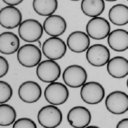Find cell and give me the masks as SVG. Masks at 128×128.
<instances>
[{"instance_id": "d6a6232c", "label": "cell", "mask_w": 128, "mask_h": 128, "mask_svg": "<svg viewBox=\"0 0 128 128\" xmlns=\"http://www.w3.org/2000/svg\"><path fill=\"white\" fill-rule=\"evenodd\" d=\"M127 1H128V0H127Z\"/></svg>"}, {"instance_id": "3957f363", "label": "cell", "mask_w": 128, "mask_h": 128, "mask_svg": "<svg viewBox=\"0 0 128 128\" xmlns=\"http://www.w3.org/2000/svg\"><path fill=\"white\" fill-rule=\"evenodd\" d=\"M17 60L23 66L33 68L41 62L42 51L38 46L34 44H26L18 49Z\"/></svg>"}, {"instance_id": "5bb4252c", "label": "cell", "mask_w": 128, "mask_h": 128, "mask_svg": "<svg viewBox=\"0 0 128 128\" xmlns=\"http://www.w3.org/2000/svg\"><path fill=\"white\" fill-rule=\"evenodd\" d=\"M19 98L26 103H34L42 96V90L41 86L34 81H26L22 83L18 88Z\"/></svg>"}, {"instance_id": "4316f807", "label": "cell", "mask_w": 128, "mask_h": 128, "mask_svg": "<svg viewBox=\"0 0 128 128\" xmlns=\"http://www.w3.org/2000/svg\"><path fill=\"white\" fill-rule=\"evenodd\" d=\"M2 1L8 6H15L21 4L24 0H2Z\"/></svg>"}, {"instance_id": "f1b7e54d", "label": "cell", "mask_w": 128, "mask_h": 128, "mask_svg": "<svg viewBox=\"0 0 128 128\" xmlns=\"http://www.w3.org/2000/svg\"><path fill=\"white\" fill-rule=\"evenodd\" d=\"M86 128H98V127L95 126H87Z\"/></svg>"}, {"instance_id": "1f68e13d", "label": "cell", "mask_w": 128, "mask_h": 128, "mask_svg": "<svg viewBox=\"0 0 128 128\" xmlns=\"http://www.w3.org/2000/svg\"><path fill=\"white\" fill-rule=\"evenodd\" d=\"M70 1H74V2H76V1H80V0H70Z\"/></svg>"}, {"instance_id": "cb8c5ba5", "label": "cell", "mask_w": 128, "mask_h": 128, "mask_svg": "<svg viewBox=\"0 0 128 128\" xmlns=\"http://www.w3.org/2000/svg\"><path fill=\"white\" fill-rule=\"evenodd\" d=\"M12 89L6 82L0 81V104L6 103L9 101L12 96Z\"/></svg>"}, {"instance_id": "2e32d148", "label": "cell", "mask_w": 128, "mask_h": 128, "mask_svg": "<svg viewBox=\"0 0 128 128\" xmlns=\"http://www.w3.org/2000/svg\"><path fill=\"white\" fill-rule=\"evenodd\" d=\"M88 34L82 31H75L67 38V46L70 51L81 53L88 50L90 46V38Z\"/></svg>"}, {"instance_id": "603a6c76", "label": "cell", "mask_w": 128, "mask_h": 128, "mask_svg": "<svg viewBox=\"0 0 128 128\" xmlns=\"http://www.w3.org/2000/svg\"><path fill=\"white\" fill-rule=\"evenodd\" d=\"M16 118V112L12 106L7 104L0 105V126H9L14 123Z\"/></svg>"}, {"instance_id": "44dd1931", "label": "cell", "mask_w": 128, "mask_h": 128, "mask_svg": "<svg viewBox=\"0 0 128 128\" xmlns=\"http://www.w3.org/2000/svg\"><path fill=\"white\" fill-rule=\"evenodd\" d=\"M105 9L104 0H82L81 9L84 14L90 17L100 16Z\"/></svg>"}, {"instance_id": "4dcf8cb0", "label": "cell", "mask_w": 128, "mask_h": 128, "mask_svg": "<svg viewBox=\"0 0 128 128\" xmlns=\"http://www.w3.org/2000/svg\"><path fill=\"white\" fill-rule=\"evenodd\" d=\"M126 84H127V87H128V80H127Z\"/></svg>"}, {"instance_id": "7c38bea8", "label": "cell", "mask_w": 128, "mask_h": 128, "mask_svg": "<svg viewBox=\"0 0 128 128\" xmlns=\"http://www.w3.org/2000/svg\"><path fill=\"white\" fill-rule=\"evenodd\" d=\"M67 120L74 128H86L91 121V114L86 107L76 106L69 110Z\"/></svg>"}, {"instance_id": "ba28073f", "label": "cell", "mask_w": 128, "mask_h": 128, "mask_svg": "<svg viewBox=\"0 0 128 128\" xmlns=\"http://www.w3.org/2000/svg\"><path fill=\"white\" fill-rule=\"evenodd\" d=\"M105 106L112 114H124L128 110V95L122 91H112L107 95Z\"/></svg>"}, {"instance_id": "5b68a950", "label": "cell", "mask_w": 128, "mask_h": 128, "mask_svg": "<svg viewBox=\"0 0 128 128\" xmlns=\"http://www.w3.org/2000/svg\"><path fill=\"white\" fill-rule=\"evenodd\" d=\"M60 74V66L54 60H46L37 66L36 75L43 82L49 84L54 82L59 78Z\"/></svg>"}, {"instance_id": "8992f818", "label": "cell", "mask_w": 128, "mask_h": 128, "mask_svg": "<svg viewBox=\"0 0 128 128\" xmlns=\"http://www.w3.org/2000/svg\"><path fill=\"white\" fill-rule=\"evenodd\" d=\"M62 79L65 84L70 88H79L86 83L88 73L80 65L72 64L65 68Z\"/></svg>"}, {"instance_id": "52a82bcc", "label": "cell", "mask_w": 128, "mask_h": 128, "mask_svg": "<svg viewBox=\"0 0 128 128\" xmlns=\"http://www.w3.org/2000/svg\"><path fill=\"white\" fill-rule=\"evenodd\" d=\"M46 100L51 104L61 105L69 97V91L64 84L60 82L50 83L44 91Z\"/></svg>"}, {"instance_id": "d6986e66", "label": "cell", "mask_w": 128, "mask_h": 128, "mask_svg": "<svg viewBox=\"0 0 128 128\" xmlns=\"http://www.w3.org/2000/svg\"><path fill=\"white\" fill-rule=\"evenodd\" d=\"M20 49V40L17 35L11 32H5L0 34V53L11 54Z\"/></svg>"}, {"instance_id": "ac0fdd59", "label": "cell", "mask_w": 128, "mask_h": 128, "mask_svg": "<svg viewBox=\"0 0 128 128\" xmlns=\"http://www.w3.org/2000/svg\"><path fill=\"white\" fill-rule=\"evenodd\" d=\"M107 42L115 51L123 52L128 49V32L124 29H116L109 34Z\"/></svg>"}, {"instance_id": "83f0119b", "label": "cell", "mask_w": 128, "mask_h": 128, "mask_svg": "<svg viewBox=\"0 0 128 128\" xmlns=\"http://www.w3.org/2000/svg\"><path fill=\"white\" fill-rule=\"evenodd\" d=\"M117 128H128V118H124L118 123Z\"/></svg>"}, {"instance_id": "4fadbf2b", "label": "cell", "mask_w": 128, "mask_h": 128, "mask_svg": "<svg viewBox=\"0 0 128 128\" xmlns=\"http://www.w3.org/2000/svg\"><path fill=\"white\" fill-rule=\"evenodd\" d=\"M22 21V12L16 7L8 6L0 10V24L2 27L13 29L19 26Z\"/></svg>"}, {"instance_id": "6da1fadb", "label": "cell", "mask_w": 128, "mask_h": 128, "mask_svg": "<svg viewBox=\"0 0 128 128\" xmlns=\"http://www.w3.org/2000/svg\"><path fill=\"white\" fill-rule=\"evenodd\" d=\"M44 26L37 20L26 19L18 26L19 37L25 42H36L42 37Z\"/></svg>"}, {"instance_id": "30bf717a", "label": "cell", "mask_w": 128, "mask_h": 128, "mask_svg": "<svg viewBox=\"0 0 128 128\" xmlns=\"http://www.w3.org/2000/svg\"><path fill=\"white\" fill-rule=\"evenodd\" d=\"M67 47L61 38L51 37L47 39L42 45V51L44 56L48 59L59 60L66 53Z\"/></svg>"}, {"instance_id": "7a4b0ae2", "label": "cell", "mask_w": 128, "mask_h": 128, "mask_svg": "<svg viewBox=\"0 0 128 128\" xmlns=\"http://www.w3.org/2000/svg\"><path fill=\"white\" fill-rule=\"evenodd\" d=\"M38 121L45 128H55L62 121V113L56 105L42 107L38 113Z\"/></svg>"}, {"instance_id": "e0dca14e", "label": "cell", "mask_w": 128, "mask_h": 128, "mask_svg": "<svg viewBox=\"0 0 128 128\" xmlns=\"http://www.w3.org/2000/svg\"><path fill=\"white\" fill-rule=\"evenodd\" d=\"M106 70L109 75L114 78H124L128 75V60L124 56H114L109 60Z\"/></svg>"}, {"instance_id": "484cf974", "label": "cell", "mask_w": 128, "mask_h": 128, "mask_svg": "<svg viewBox=\"0 0 128 128\" xmlns=\"http://www.w3.org/2000/svg\"><path fill=\"white\" fill-rule=\"evenodd\" d=\"M9 69V62L5 57L0 56V78H2L8 73Z\"/></svg>"}, {"instance_id": "d4e9b609", "label": "cell", "mask_w": 128, "mask_h": 128, "mask_svg": "<svg viewBox=\"0 0 128 128\" xmlns=\"http://www.w3.org/2000/svg\"><path fill=\"white\" fill-rule=\"evenodd\" d=\"M13 128H36L37 125L32 120L28 118H21L14 122Z\"/></svg>"}, {"instance_id": "f546056e", "label": "cell", "mask_w": 128, "mask_h": 128, "mask_svg": "<svg viewBox=\"0 0 128 128\" xmlns=\"http://www.w3.org/2000/svg\"><path fill=\"white\" fill-rule=\"evenodd\" d=\"M105 1H106V2H116V1H117V0H105Z\"/></svg>"}, {"instance_id": "9c48e42d", "label": "cell", "mask_w": 128, "mask_h": 128, "mask_svg": "<svg viewBox=\"0 0 128 128\" xmlns=\"http://www.w3.org/2000/svg\"><path fill=\"white\" fill-rule=\"evenodd\" d=\"M86 32L93 40H100L110 33V25L106 18L100 16L92 18L86 25Z\"/></svg>"}, {"instance_id": "7402d4cb", "label": "cell", "mask_w": 128, "mask_h": 128, "mask_svg": "<svg viewBox=\"0 0 128 128\" xmlns=\"http://www.w3.org/2000/svg\"><path fill=\"white\" fill-rule=\"evenodd\" d=\"M33 9L37 14L49 16L55 12L58 8L57 0H33Z\"/></svg>"}, {"instance_id": "9a60e30c", "label": "cell", "mask_w": 128, "mask_h": 128, "mask_svg": "<svg viewBox=\"0 0 128 128\" xmlns=\"http://www.w3.org/2000/svg\"><path fill=\"white\" fill-rule=\"evenodd\" d=\"M44 30L51 37H58L62 35L67 28L66 20L62 16L52 14L46 18L44 22Z\"/></svg>"}, {"instance_id": "277c9868", "label": "cell", "mask_w": 128, "mask_h": 128, "mask_svg": "<svg viewBox=\"0 0 128 128\" xmlns=\"http://www.w3.org/2000/svg\"><path fill=\"white\" fill-rule=\"evenodd\" d=\"M80 96L82 100L88 104L100 103L105 96L103 86L96 82H86L82 86Z\"/></svg>"}, {"instance_id": "8fae6325", "label": "cell", "mask_w": 128, "mask_h": 128, "mask_svg": "<svg viewBox=\"0 0 128 128\" xmlns=\"http://www.w3.org/2000/svg\"><path fill=\"white\" fill-rule=\"evenodd\" d=\"M86 59L93 66H103L108 62L110 58L109 49L102 44H94L86 51Z\"/></svg>"}, {"instance_id": "ffe728a7", "label": "cell", "mask_w": 128, "mask_h": 128, "mask_svg": "<svg viewBox=\"0 0 128 128\" xmlns=\"http://www.w3.org/2000/svg\"><path fill=\"white\" fill-rule=\"evenodd\" d=\"M110 21L116 26H124L128 24V6L124 4H116L109 10Z\"/></svg>"}]
</instances>
